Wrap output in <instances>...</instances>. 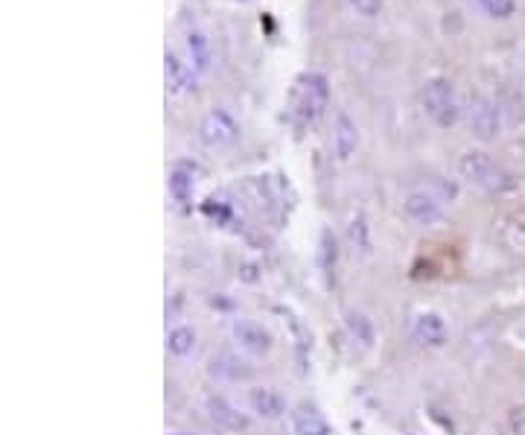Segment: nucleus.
<instances>
[{
	"label": "nucleus",
	"mask_w": 525,
	"mask_h": 435,
	"mask_svg": "<svg viewBox=\"0 0 525 435\" xmlns=\"http://www.w3.org/2000/svg\"><path fill=\"white\" fill-rule=\"evenodd\" d=\"M347 327H350V333L359 336L365 345L373 342V322L368 319L365 313H347Z\"/></svg>",
	"instance_id": "412c9836"
},
{
	"label": "nucleus",
	"mask_w": 525,
	"mask_h": 435,
	"mask_svg": "<svg viewBox=\"0 0 525 435\" xmlns=\"http://www.w3.org/2000/svg\"><path fill=\"white\" fill-rule=\"evenodd\" d=\"M347 240H350V249H354V252L371 254V226H368V217L365 214H356L354 219H350Z\"/></svg>",
	"instance_id": "f3484780"
},
{
	"label": "nucleus",
	"mask_w": 525,
	"mask_h": 435,
	"mask_svg": "<svg viewBox=\"0 0 525 435\" xmlns=\"http://www.w3.org/2000/svg\"><path fill=\"white\" fill-rule=\"evenodd\" d=\"M187 50H190V62H193V70L196 74H205L210 67V44L205 39V32H190L187 35Z\"/></svg>",
	"instance_id": "a211bd4d"
},
{
	"label": "nucleus",
	"mask_w": 525,
	"mask_h": 435,
	"mask_svg": "<svg viewBox=\"0 0 525 435\" xmlns=\"http://www.w3.org/2000/svg\"><path fill=\"white\" fill-rule=\"evenodd\" d=\"M522 289H525V280H522Z\"/></svg>",
	"instance_id": "a878e982"
},
{
	"label": "nucleus",
	"mask_w": 525,
	"mask_h": 435,
	"mask_svg": "<svg viewBox=\"0 0 525 435\" xmlns=\"http://www.w3.org/2000/svg\"><path fill=\"white\" fill-rule=\"evenodd\" d=\"M163 76H167V91L170 93H184L193 88V70L187 67L175 53L163 56Z\"/></svg>",
	"instance_id": "dca6fc26"
},
{
	"label": "nucleus",
	"mask_w": 525,
	"mask_h": 435,
	"mask_svg": "<svg viewBox=\"0 0 525 435\" xmlns=\"http://www.w3.org/2000/svg\"><path fill=\"white\" fill-rule=\"evenodd\" d=\"M476 6L490 21H511L517 15V0H476Z\"/></svg>",
	"instance_id": "6ab92c4d"
},
{
	"label": "nucleus",
	"mask_w": 525,
	"mask_h": 435,
	"mask_svg": "<svg viewBox=\"0 0 525 435\" xmlns=\"http://www.w3.org/2000/svg\"><path fill=\"white\" fill-rule=\"evenodd\" d=\"M359 149V126L354 123V117L350 114H336V123H333V152L336 158L347 164L350 158L356 155Z\"/></svg>",
	"instance_id": "f8f14e48"
},
{
	"label": "nucleus",
	"mask_w": 525,
	"mask_h": 435,
	"mask_svg": "<svg viewBox=\"0 0 525 435\" xmlns=\"http://www.w3.org/2000/svg\"><path fill=\"white\" fill-rule=\"evenodd\" d=\"M455 173H459V179L464 184L476 187V191H482L485 196H511V193H517V187H520L517 175L482 149L461 152L459 161H455Z\"/></svg>",
	"instance_id": "f257e3e1"
},
{
	"label": "nucleus",
	"mask_w": 525,
	"mask_h": 435,
	"mask_svg": "<svg viewBox=\"0 0 525 435\" xmlns=\"http://www.w3.org/2000/svg\"><path fill=\"white\" fill-rule=\"evenodd\" d=\"M198 140L207 149H228L240 140V123L225 109H210L198 120Z\"/></svg>",
	"instance_id": "423d86ee"
},
{
	"label": "nucleus",
	"mask_w": 525,
	"mask_h": 435,
	"mask_svg": "<svg viewBox=\"0 0 525 435\" xmlns=\"http://www.w3.org/2000/svg\"><path fill=\"white\" fill-rule=\"evenodd\" d=\"M245 409L260 421H280L289 415L286 397L275 386H249L245 389Z\"/></svg>",
	"instance_id": "1a4fd4ad"
},
{
	"label": "nucleus",
	"mask_w": 525,
	"mask_h": 435,
	"mask_svg": "<svg viewBox=\"0 0 525 435\" xmlns=\"http://www.w3.org/2000/svg\"><path fill=\"white\" fill-rule=\"evenodd\" d=\"M347 4L354 6L362 18H377L382 9V0H347Z\"/></svg>",
	"instance_id": "4be33fe9"
},
{
	"label": "nucleus",
	"mask_w": 525,
	"mask_h": 435,
	"mask_svg": "<svg viewBox=\"0 0 525 435\" xmlns=\"http://www.w3.org/2000/svg\"><path fill=\"white\" fill-rule=\"evenodd\" d=\"M508 424H511V432L513 435H525V404L511 409V413H508Z\"/></svg>",
	"instance_id": "5701e85b"
},
{
	"label": "nucleus",
	"mask_w": 525,
	"mask_h": 435,
	"mask_svg": "<svg viewBox=\"0 0 525 435\" xmlns=\"http://www.w3.org/2000/svg\"><path fill=\"white\" fill-rule=\"evenodd\" d=\"M403 214L420 228H435L443 222V208L438 196H432L429 191H408L403 196Z\"/></svg>",
	"instance_id": "9d476101"
},
{
	"label": "nucleus",
	"mask_w": 525,
	"mask_h": 435,
	"mask_svg": "<svg viewBox=\"0 0 525 435\" xmlns=\"http://www.w3.org/2000/svg\"><path fill=\"white\" fill-rule=\"evenodd\" d=\"M198 351V331L193 324H175L167 331V354L175 360H190Z\"/></svg>",
	"instance_id": "4468645a"
},
{
	"label": "nucleus",
	"mask_w": 525,
	"mask_h": 435,
	"mask_svg": "<svg viewBox=\"0 0 525 435\" xmlns=\"http://www.w3.org/2000/svg\"><path fill=\"white\" fill-rule=\"evenodd\" d=\"M289 427L295 435H333V424L312 404H295L289 409Z\"/></svg>",
	"instance_id": "9b49d317"
},
{
	"label": "nucleus",
	"mask_w": 525,
	"mask_h": 435,
	"mask_svg": "<svg viewBox=\"0 0 525 435\" xmlns=\"http://www.w3.org/2000/svg\"><path fill=\"white\" fill-rule=\"evenodd\" d=\"M330 105V85L321 74H303L295 82L292 91V114L298 117V123L312 126L321 120L324 109Z\"/></svg>",
	"instance_id": "7ed1b4c3"
},
{
	"label": "nucleus",
	"mask_w": 525,
	"mask_h": 435,
	"mask_svg": "<svg viewBox=\"0 0 525 435\" xmlns=\"http://www.w3.org/2000/svg\"><path fill=\"white\" fill-rule=\"evenodd\" d=\"M502 237H505V243L511 245L513 252L525 254V214L511 217L505 222V228H502Z\"/></svg>",
	"instance_id": "aec40b11"
},
{
	"label": "nucleus",
	"mask_w": 525,
	"mask_h": 435,
	"mask_svg": "<svg viewBox=\"0 0 525 435\" xmlns=\"http://www.w3.org/2000/svg\"><path fill=\"white\" fill-rule=\"evenodd\" d=\"M412 336H415V342H420L424 348H432V351H438V348H447L450 342V324L447 319H443V313L438 310H415L412 315Z\"/></svg>",
	"instance_id": "0eeeda50"
},
{
	"label": "nucleus",
	"mask_w": 525,
	"mask_h": 435,
	"mask_svg": "<svg viewBox=\"0 0 525 435\" xmlns=\"http://www.w3.org/2000/svg\"><path fill=\"white\" fill-rule=\"evenodd\" d=\"M205 415L216 430L228 432V435H240V432H245L251 427V418L245 413H240V409L222 395H207L205 397Z\"/></svg>",
	"instance_id": "6e6552de"
},
{
	"label": "nucleus",
	"mask_w": 525,
	"mask_h": 435,
	"mask_svg": "<svg viewBox=\"0 0 525 435\" xmlns=\"http://www.w3.org/2000/svg\"><path fill=\"white\" fill-rule=\"evenodd\" d=\"M172 435H196V432H172Z\"/></svg>",
	"instance_id": "393cba45"
},
{
	"label": "nucleus",
	"mask_w": 525,
	"mask_h": 435,
	"mask_svg": "<svg viewBox=\"0 0 525 435\" xmlns=\"http://www.w3.org/2000/svg\"><path fill=\"white\" fill-rule=\"evenodd\" d=\"M464 111H467V126H470L473 138L485 140V144H490V140L499 138L502 117H505L499 100H494V97H473Z\"/></svg>",
	"instance_id": "39448f33"
},
{
	"label": "nucleus",
	"mask_w": 525,
	"mask_h": 435,
	"mask_svg": "<svg viewBox=\"0 0 525 435\" xmlns=\"http://www.w3.org/2000/svg\"><path fill=\"white\" fill-rule=\"evenodd\" d=\"M231 342L233 348L245 357H268L275 351V336L266 324L254 322V319H233L231 324Z\"/></svg>",
	"instance_id": "20e7f679"
},
{
	"label": "nucleus",
	"mask_w": 525,
	"mask_h": 435,
	"mask_svg": "<svg viewBox=\"0 0 525 435\" xmlns=\"http://www.w3.org/2000/svg\"><path fill=\"white\" fill-rule=\"evenodd\" d=\"M207 374L216 383H240V380L251 377V368L245 366V360H240L237 354H228V351H222V354H214L207 360Z\"/></svg>",
	"instance_id": "ddd939ff"
},
{
	"label": "nucleus",
	"mask_w": 525,
	"mask_h": 435,
	"mask_svg": "<svg viewBox=\"0 0 525 435\" xmlns=\"http://www.w3.org/2000/svg\"><path fill=\"white\" fill-rule=\"evenodd\" d=\"M420 105H424V114L438 129H452L461 117L459 93H455V85L447 76H432V79L424 82V91H420Z\"/></svg>",
	"instance_id": "f03ea898"
},
{
	"label": "nucleus",
	"mask_w": 525,
	"mask_h": 435,
	"mask_svg": "<svg viewBox=\"0 0 525 435\" xmlns=\"http://www.w3.org/2000/svg\"><path fill=\"white\" fill-rule=\"evenodd\" d=\"M508 342L517 345V348H525V315L508 327Z\"/></svg>",
	"instance_id": "b1692460"
},
{
	"label": "nucleus",
	"mask_w": 525,
	"mask_h": 435,
	"mask_svg": "<svg viewBox=\"0 0 525 435\" xmlns=\"http://www.w3.org/2000/svg\"><path fill=\"white\" fill-rule=\"evenodd\" d=\"M196 193V167L193 164H175L170 173V196L172 202H179L181 208H187L193 202Z\"/></svg>",
	"instance_id": "2eb2a0df"
}]
</instances>
